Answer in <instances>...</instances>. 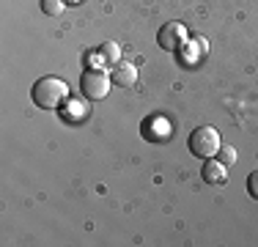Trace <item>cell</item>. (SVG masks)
<instances>
[{
    "label": "cell",
    "instance_id": "1",
    "mask_svg": "<svg viewBox=\"0 0 258 247\" xmlns=\"http://www.w3.org/2000/svg\"><path fill=\"white\" fill-rule=\"evenodd\" d=\"M66 96H69V88H66V83L58 77H41L39 83L30 88V99H33V104H39L41 110L60 107V102H63Z\"/></svg>",
    "mask_w": 258,
    "mask_h": 247
},
{
    "label": "cell",
    "instance_id": "2",
    "mask_svg": "<svg viewBox=\"0 0 258 247\" xmlns=\"http://www.w3.org/2000/svg\"><path fill=\"white\" fill-rule=\"evenodd\" d=\"M187 146H189V151H192V157L214 159L220 154V148H223V140H220V132L214 127H198V129H192Z\"/></svg>",
    "mask_w": 258,
    "mask_h": 247
},
{
    "label": "cell",
    "instance_id": "3",
    "mask_svg": "<svg viewBox=\"0 0 258 247\" xmlns=\"http://www.w3.org/2000/svg\"><path fill=\"white\" fill-rule=\"evenodd\" d=\"M110 83H113V77H110L104 69H88L83 72V77H80V88H83V96L85 99H104L110 94Z\"/></svg>",
    "mask_w": 258,
    "mask_h": 247
},
{
    "label": "cell",
    "instance_id": "4",
    "mask_svg": "<svg viewBox=\"0 0 258 247\" xmlns=\"http://www.w3.org/2000/svg\"><path fill=\"white\" fill-rule=\"evenodd\" d=\"M181 41H184V28H181L179 22H168V25H162V28H159L157 44L162 47L165 52H173V49H179Z\"/></svg>",
    "mask_w": 258,
    "mask_h": 247
},
{
    "label": "cell",
    "instance_id": "5",
    "mask_svg": "<svg viewBox=\"0 0 258 247\" xmlns=\"http://www.w3.org/2000/svg\"><path fill=\"white\" fill-rule=\"evenodd\" d=\"M143 138H146V140H154V143L168 140V138H170L168 121H162V118H146V121H143Z\"/></svg>",
    "mask_w": 258,
    "mask_h": 247
},
{
    "label": "cell",
    "instance_id": "6",
    "mask_svg": "<svg viewBox=\"0 0 258 247\" xmlns=\"http://www.w3.org/2000/svg\"><path fill=\"white\" fill-rule=\"evenodd\" d=\"M113 83H115V85H121V88H132V85L138 83V66H132V64H121V66H115V72H113Z\"/></svg>",
    "mask_w": 258,
    "mask_h": 247
},
{
    "label": "cell",
    "instance_id": "7",
    "mask_svg": "<svg viewBox=\"0 0 258 247\" xmlns=\"http://www.w3.org/2000/svg\"><path fill=\"white\" fill-rule=\"evenodd\" d=\"M225 178H228V176H225V165L217 162V157L206 159V165H204V181H209V184H223Z\"/></svg>",
    "mask_w": 258,
    "mask_h": 247
},
{
    "label": "cell",
    "instance_id": "8",
    "mask_svg": "<svg viewBox=\"0 0 258 247\" xmlns=\"http://www.w3.org/2000/svg\"><path fill=\"white\" fill-rule=\"evenodd\" d=\"M99 55H102L104 64L113 66V64H118V60H121V47L115 44V41H104L102 49H99Z\"/></svg>",
    "mask_w": 258,
    "mask_h": 247
},
{
    "label": "cell",
    "instance_id": "9",
    "mask_svg": "<svg viewBox=\"0 0 258 247\" xmlns=\"http://www.w3.org/2000/svg\"><path fill=\"white\" fill-rule=\"evenodd\" d=\"M66 9V0H41V11L47 17H60Z\"/></svg>",
    "mask_w": 258,
    "mask_h": 247
},
{
    "label": "cell",
    "instance_id": "10",
    "mask_svg": "<svg viewBox=\"0 0 258 247\" xmlns=\"http://www.w3.org/2000/svg\"><path fill=\"white\" fill-rule=\"evenodd\" d=\"M247 190H250V195L258 198V173H253V176L247 178Z\"/></svg>",
    "mask_w": 258,
    "mask_h": 247
},
{
    "label": "cell",
    "instance_id": "11",
    "mask_svg": "<svg viewBox=\"0 0 258 247\" xmlns=\"http://www.w3.org/2000/svg\"><path fill=\"white\" fill-rule=\"evenodd\" d=\"M233 159H236V151H231V148H225V151H220V162H223V165L233 162Z\"/></svg>",
    "mask_w": 258,
    "mask_h": 247
},
{
    "label": "cell",
    "instance_id": "12",
    "mask_svg": "<svg viewBox=\"0 0 258 247\" xmlns=\"http://www.w3.org/2000/svg\"><path fill=\"white\" fill-rule=\"evenodd\" d=\"M66 3H72V6H77V3H83V0H66Z\"/></svg>",
    "mask_w": 258,
    "mask_h": 247
}]
</instances>
